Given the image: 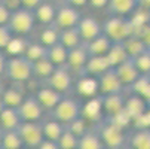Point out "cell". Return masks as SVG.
<instances>
[{"mask_svg": "<svg viewBox=\"0 0 150 149\" xmlns=\"http://www.w3.org/2000/svg\"><path fill=\"white\" fill-rule=\"evenodd\" d=\"M110 45H112V40L107 37L103 31L98 36H95L92 40H89V42L85 43L89 55H105L107 51H109V48H110Z\"/></svg>", "mask_w": 150, "mask_h": 149, "instance_id": "24", "label": "cell"}, {"mask_svg": "<svg viewBox=\"0 0 150 149\" xmlns=\"http://www.w3.org/2000/svg\"><path fill=\"white\" fill-rule=\"evenodd\" d=\"M76 29H77V31H79L82 40H83V43L92 40L95 36H98L101 33V24L94 16H82L79 19Z\"/></svg>", "mask_w": 150, "mask_h": 149, "instance_id": "15", "label": "cell"}, {"mask_svg": "<svg viewBox=\"0 0 150 149\" xmlns=\"http://www.w3.org/2000/svg\"><path fill=\"white\" fill-rule=\"evenodd\" d=\"M132 61L141 75H150V54H149V51H144V52L135 55L132 58Z\"/></svg>", "mask_w": 150, "mask_h": 149, "instance_id": "38", "label": "cell"}, {"mask_svg": "<svg viewBox=\"0 0 150 149\" xmlns=\"http://www.w3.org/2000/svg\"><path fill=\"white\" fill-rule=\"evenodd\" d=\"M13 37V33L11 31V29L6 24L0 26V51L6 49V46L9 45L11 39Z\"/></svg>", "mask_w": 150, "mask_h": 149, "instance_id": "40", "label": "cell"}, {"mask_svg": "<svg viewBox=\"0 0 150 149\" xmlns=\"http://www.w3.org/2000/svg\"><path fill=\"white\" fill-rule=\"evenodd\" d=\"M49 2H54L55 3V2H62V0H49Z\"/></svg>", "mask_w": 150, "mask_h": 149, "instance_id": "51", "label": "cell"}, {"mask_svg": "<svg viewBox=\"0 0 150 149\" xmlns=\"http://www.w3.org/2000/svg\"><path fill=\"white\" fill-rule=\"evenodd\" d=\"M88 58H89V52L85 46V43L79 45V46H74L71 49H69L67 52V63L66 66L73 72V73H83L85 70V66L88 63Z\"/></svg>", "mask_w": 150, "mask_h": 149, "instance_id": "12", "label": "cell"}, {"mask_svg": "<svg viewBox=\"0 0 150 149\" xmlns=\"http://www.w3.org/2000/svg\"><path fill=\"white\" fill-rule=\"evenodd\" d=\"M46 85L51 88L57 90L61 94H69L74 88V79H73V72L67 66H58L54 69L51 76L45 81Z\"/></svg>", "mask_w": 150, "mask_h": 149, "instance_id": "7", "label": "cell"}, {"mask_svg": "<svg viewBox=\"0 0 150 149\" xmlns=\"http://www.w3.org/2000/svg\"><path fill=\"white\" fill-rule=\"evenodd\" d=\"M31 63H33V76L37 78L39 81H46L55 69V66L48 60V57H43Z\"/></svg>", "mask_w": 150, "mask_h": 149, "instance_id": "30", "label": "cell"}, {"mask_svg": "<svg viewBox=\"0 0 150 149\" xmlns=\"http://www.w3.org/2000/svg\"><path fill=\"white\" fill-rule=\"evenodd\" d=\"M39 42L45 46H51V45L57 43V42H59V29L54 23L45 26V29L42 30V33L39 36Z\"/></svg>", "mask_w": 150, "mask_h": 149, "instance_id": "33", "label": "cell"}, {"mask_svg": "<svg viewBox=\"0 0 150 149\" xmlns=\"http://www.w3.org/2000/svg\"><path fill=\"white\" fill-rule=\"evenodd\" d=\"M101 31L112 42H123L131 34L135 33V29L131 23L129 16L112 15L101 24Z\"/></svg>", "mask_w": 150, "mask_h": 149, "instance_id": "2", "label": "cell"}, {"mask_svg": "<svg viewBox=\"0 0 150 149\" xmlns=\"http://www.w3.org/2000/svg\"><path fill=\"white\" fill-rule=\"evenodd\" d=\"M5 76L13 83H24L33 78V63L24 55H11L6 58Z\"/></svg>", "mask_w": 150, "mask_h": 149, "instance_id": "3", "label": "cell"}, {"mask_svg": "<svg viewBox=\"0 0 150 149\" xmlns=\"http://www.w3.org/2000/svg\"><path fill=\"white\" fill-rule=\"evenodd\" d=\"M107 3H109V0H88V5L92 9H104L107 8Z\"/></svg>", "mask_w": 150, "mask_h": 149, "instance_id": "44", "label": "cell"}, {"mask_svg": "<svg viewBox=\"0 0 150 149\" xmlns=\"http://www.w3.org/2000/svg\"><path fill=\"white\" fill-rule=\"evenodd\" d=\"M95 128L101 137V142L104 145V149H123L126 148V139L128 133L125 127H120L119 124L113 122L109 118H103L98 121Z\"/></svg>", "mask_w": 150, "mask_h": 149, "instance_id": "1", "label": "cell"}, {"mask_svg": "<svg viewBox=\"0 0 150 149\" xmlns=\"http://www.w3.org/2000/svg\"><path fill=\"white\" fill-rule=\"evenodd\" d=\"M16 130L24 143V148L27 149H37L45 139L40 121H21Z\"/></svg>", "mask_w": 150, "mask_h": 149, "instance_id": "6", "label": "cell"}, {"mask_svg": "<svg viewBox=\"0 0 150 149\" xmlns=\"http://www.w3.org/2000/svg\"><path fill=\"white\" fill-rule=\"evenodd\" d=\"M66 3H69L74 8H83L88 5V0H66Z\"/></svg>", "mask_w": 150, "mask_h": 149, "instance_id": "46", "label": "cell"}, {"mask_svg": "<svg viewBox=\"0 0 150 149\" xmlns=\"http://www.w3.org/2000/svg\"><path fill=\"white\" fill-rule=\"evenodd\" d=\"M36 98L39 100L40 106L45 109V112H51L54 108H55V104L61 100V97L64 94L58 93L57 90L51 88L49 85H45V87H40L36 93H34Z\"/></svg>", "mask_w": 150, "mask_h": 149, "instance_id": "18", "label": "cell"}, {"mask_svg": "<svg viewBox=\"0 0 150 149\" xmlns=\"http://www.w3.org/2000/svg\"><path fill=\"white\" fill-rule=\"evenodd\" d=\"M16 112L21 121H40L46 113L34 94H27L16 108Z\"/></svg>", "mask_w": 150, "mask_h": 149, "instance_id": "8", "label": "cell"}, {"mask_svg": "<svg viewBox=\"0 0 150 149\" xmlns=\"http://www.w3.org/2000/svg\"><path fill=\"white\" fill-rule=\"evenodd\" d=\"M123 45H125V48H126V51H128V54H129L131 58H134L135 55H138V54L147 51L146 43H144V42H143L135 33L131 34L128 39H125V40H123Z\"/></svg>", "mask_w": 150, "mask_h": 149, "instance_id": "34", "label": "cell"}, {"mask_svg": "<svg viewBox=\"0 0 150 149\" xmlns=\"http://www.w3.org/2000/svg\"><path fill=\"white\" fill-rule=\"evenodd\" d=\"M55 5L54 2L49 0H43L36 9H34V16H36V23L42 24V26H48L54 23L55 18Z\"/></svg>", "mask_w": 150, "mask_h": 149, "instance_id": "22", "label": "cell"}, {"mask_svg": "<svg viewBox=\"0 0 150 149\" xmlns=\"http://www.w3.org/2000/svg\"><path fill=\"white\" fill-rule=\"evenodd\" d=\"M37 149H58V143L54 142V140L43 139V142L40 143V146H39Z\"/></svg>", "mask_w": 150, "mask_h": 149, "instance_id": "45", "label": "cell"}, {"mask_svg": "<svg viewBox=\"0 0 150 149\" xmlns=\"http://www.w3.org/2000/svg\"><path fill=\"white\" fill-rule=\"evenodd\" d=\"M115 70H116V73H117V76H119V79L123 85V88H129L131 85L141 76V73L138 72V69L134 64L132 58H128L126 61L120 63L119 66L115 67Z\"/></svg>", "mask_w": 150, "mask_h": 149, "instance_id": "16", "label": "cell"}, {"mask_svg": "<svg viewBox=\"0 0 150 149\" xmlns=\"http://www.w3.org/2000/svg\"><path fill=\"white\" fill-rule=\"evenodd\" d=\"M149 79H150V75H149Z\"/></svg>", "mask_w": 150, "mask_h": 149, "instance_id": "53", "label": "cell"}, {"mask_svg": "<svg viewBox=\"0 0 150 149\" xmlns=\"http://www.w3.org/2000/svg\"><path fill=\"white\" fill-rule=\"evenodd\" d=\"M9 15H11V8L2 0V2H0V26H2V24H8Z\"/></svg>", "mask_w": 150, "mask_h": 149, "instance_id": "42", "label": "cell"}, {"mask_svg": "<svg viewBox=\"0 0 150 149\" xmlns=\"http://www.w3.org/2000/svg\"><path fill=\"white\" fill-rule=\"evenodd\" d=\"M97 82H98V94L100 96L123 93V90H125L117 73H116V70H115V67H109L101 75H98Z\"/></svg>", "mask_w": 150, "mask_h": 149, "instance_id": "10", "label": "cell"}, {"mask_svg": "<svg viewBox=\"0 0 150 149\" xmlns=\"http://www.w3.org/2000/svg\"><path fill=\"white\" fill-rule=\"evenodd\" d=\"M40 125H42V131H43V137L48 140H54L58 143V139L64 130V124H61L59 121H57L55 118H42L40 119Z\"/></svg>", "mask_w": 150, "mask_h": 149, "instance_id": "20", "label": "cell"}, {"mask_svg": "<svg viewBox=\"0 0 150 149\" xmlns=\"http://www.w3.org/2000/svg\"><path fill=\"white\" fill-rule=\"evenodd\" d=\"M67 52H69V49L64 45H61L59 42H57V43L48 46L46 57H48V60L52 63L55 67L66 66V63H67Z\"/></svg>", "mask_w": 150, "mask_h": 149, "instance_id": "27", "label": "cell"}, {"mask_svg": "<svg viewBox=\"0 0 150 149\" xmlns=\"http://www.w3.org/2000/svg\"><path fill=\"white\" fill-rule=\"evenodd\" d=\"M77 149H104V145L101 142V137L95 128V125L88 127L83 131V134L79 137Z\"/></svg>", "mask_w": 150, "mask_h": 149, "instance_id": "19", "label": "cell"}, {"mask_svg": "<svg viewBox=\"0 0 150 149\" xmlns=\"http://www.w3.org/2000/svg\"><path fill=\"white\" fill-rule=\"evenodd\" d=\"M66 127L67 128L79 139L82 134H83V131L88 128V125H86V121H85L82 116H79V118H76L74 121H71V122H69V124H66Z\"/></svg>", "mask_w": 150, "mask_h": 149, "instance_id": "39", "label": "cell"}, {"mask_svg": "<svg viewBox=\"0 0 150 149\" xmlns=\"http://www.w3.org/2000/svg\"><path fill=\"white\" fill-rule=\"evenodd\" d=\"M77 87V93L83 97H94L98 94V82L95 76L82 73V78L77 81L76 83Z\"/></svg>", "mask_w": 150, "mask_h": 149, "instance_id": "25", "label": "cell"}, {"mask_svg": "<svg viewBox=\"0 0 150 149\" xmlns=\"http://www.w3.org/2000/svg\"><path fill=\"white\" fill-rule=\"evenodd\" d=\"M0 2H2V0H0Z\"/></svg>", "mask_w": 150, "mask_h": 149, "instance_id": "54", "label": "cell"}, {"mask_svg": "<svg viewBox=\"0 0 150 149\" xmlns=\"http://www.w3.org/2000/svg\"><path fill=\"white\" fill-rule=\"evenodd\" d=\"M79 139L64 125V130L58 139V149H77Z\"/></svg>", "mask_w": 150, "mask_h": 149, "instance_id": "35", "label": "cell"}, {"mask_svg": "<svg viewBox=\"0 0 150 149\" xmlns=\"http://www.w3.org/2000/svg\"><path fill=\"white\" fill-rule=\"evenodd\" d=\"M147 51H149V54H150V46H149V48H147Z\"/></svg>", "mask_w": 150, "mask_h": 149, "instance_id": "52", "label": "cell"}, {"mask_svg": "<svg viewBox=\"0 0 150 149\" xmlns=\"http://www.w3.org/2000/svg\"><path fill=\"white\" fill-rule=\"evenodd\" d=\"M123 103H125L123 93L101 96V106H103L104 118H113V116L119 115L123 111Z\"/></svg>", "mask_w": 150, "mask_h": 149, "instance_id": "13", "label": "cell"}, {"mask_svg": "<svg viewBox=\"0 0 150 149\" xmlns=\"http://www.w3.org/2000/svg\"><path fill=\"white\" fill-rule=\"evenodd\" d=\"M109 67H110V64H109V61H107L105 55H89L83 73L97 78L98 75H101L104 70H107Z\"/></svg>", "mask_w": 150, "mask_h": 149, "instance_id": "26", "label": "cell"}, {"mask_svg": "<svg viewBox=\"0 0 150 149\" xmlns=\"http://www.w3.org/2000/svg\"><path fill=\"white\" fill-rule=\"evenodd\" d=\"M126 148L131 149H150V127L135 125V128L128 133Z\"/></svg>", "mask_w": 150, "mask_h": 149, "instance_id": "14", "label": "cell"}, {"mask_svg": "<svg viewBox=\"0 0 150 149\" xmlns=\"http://www.w3.org/2000/svg\"><path fill=\"white\" fill-rule=\"evenodd\" d=\"M36 16L34 11L24 8V6H16L15 9H11V15L8 19V27L15 36H27L33 31L36 26Z\"/></svg>", "mask_w": 150, "mask_h": 149, "instance_id": "4", "label": "cell"}, {"mask_svg": "<svg viewBox=\"0 0 150 149\" xmlns=\"http://www.w3.org/2000/svg\"><path fill=\"white\" fill-rule=\"evenodd\" d=\"M5 67H6V55L3 51H0V78L5 76Z\"/></svg>", "mask_w": 150, "mask_h": 149, "instance_id": "47", "label": "cell"}, {"mask_svg": "<svg viewBox=\"0 0 150 149\" xmlns=\"http://www.w3.org/2000/svg\"><path fill=\"white\" fill-rule=\"evenodd\" d=\"M3 91H5V87H3V83L0 82V109L3 108V103H2V96H3Z\"/></svg>", "mask_w": 150, "mask_h": 149, "instance_id": "48", "label": "cell"}, {"mask_svg": "<svg viewBox=\"0 0 150 149\" xmlns=\"http://www.w3.org/2000/svg\"><path fill=\"white\" fill-rule=\"evenodd\" d=\"M25 94L21 88L16 87H11V88H5L3 96H2V103L6 108H18L19 103L24 100Z\"/></svg>", "mask_w": 150, "mask_h": 149, "instance_id": "31", "label": "cell"}, {"mask_svg": "<svg viewBox=\"0 0 150 149\" xmlns=\"http://www.w3.org/2000/svg\"><path fill=\"white\" fill-rule=\"evenodd\" d=\"M0 149H24V143L16 128H3Z\"/></svg>", "mask_w": 150, "mask_h": 149, "instance_id": "28", "label": "cell"}, {"mask_svg": "<svg viewBox=\"0 0 150 149\" xmlns=\"http://www.w3.org/2000/svg\"><path fill=\"white\" fill-rule=\"evenodd\" d=\"M21 122L16 108H6L3 106L0 109V127L2 128H16L18 124Z\"/></svg>", "mask_w": 150, "mask_h": 149, "instance_id": "32", "label": "cell"}, {"mask_svg": "<svg viewBox=\"0 0 150 149\" xmlns=\"http://www.w3.org/2000/svg\"><path fill=\"white\" fill-rule=\"evenodd\" d=\"M147 108H149V101L137 93H131L128 97H125L123 112L131 119V122H135L138 118H141L146 113Z\"/></svg>", "mask_w": 150, "mask_h": 149, "instance_id": "11", "label": "cell"}, {"mask_svg": "<svg viewBox=\"0 0 150 149\" xmlns=\"http://www.w3.org/2000/svg\"><path fill=\"white\" fill-rule=\"evenodd\" d=\"M138 6V0H109L107 9L112 15L129 16L131 12Z\"/></svg>", "mask_w": 150, "mask_h": 149, "instance_id": "23", "label": "cell"}, {"mask_svg": "<svg viewBox=\"0 0 150 149\" xmlns=\"http://www.w3.org/2000/svg\"><path fill=\"white\" fill-rule=\"evenodd\" d=\"M2 134H3V128L0 127V145H2Z\"/></svg>", "mask_w": 150, "mask_h": 149, "instance_id": "50", "label": "cell"}, {"mask_svg": "<svg viewBox=\"0 0 150 149\" xmlns=\"http://www.w3.org/2000/svg\"><path fill=\"white\" fill-rule=\"evenodd\" d=\"M80 116L85 121H91L94 124H97L98 121H101L104 118L103 113V106H101V96L97 94L94 97H89V100L82 104V113Z\"/></svg>", "mask_w": 150, "mask_h": 149, "instance_id": "17", "label": "cell"}, {"mask_svg": "<svg viewBox=\"0 0 150 149\" xmlns=\"http://www.w3.org/2000/svg\"><path fill=\"white\" fill-rule=\"evenodd\" d=\"M28 45V42L24 39V36H15L11 39L9 45L6 46V51L11 54V55H21L25 52V48Z\"/></svg>", "mask_w": 150, "mask_h": 149, "instance_id": "37", "label": "cell"}, {"mask_svg": "<svg viewBox=\"0 0 150 149\" xmlns=\"http://www.w3.org/2000/svg\"><path fill=\"white\" fill-rule=\"evenodd\" d=\"M82 18V14L79 8H74L69 3H64L55 9V18H54V24L61 30V29H70L76 27L79 19Z\"/></svg>", "mask_w": 150, "mask_h": 149, "instance_id": "9", "label": "cell"}, {"mask_svg": "<svg viewBox=\"0 0 150 149\" xmlns=\"http://www.w3.org/2000/svg\"><path fill=\"white\" fill-rule=\"evenodd\" d=\"M43 0H18V5L19 6H24V8H28V9H36Z\"/></svg>", "mask_w": 150, "mask_h": 149, "instance_id": "43", "label": "cell"}, {"mask_svg": "<svg viewBox=\"0 0 150 149\" xmlns=\"http://www.w3.org/2000/svg\"><path fill=\"white\" fill-rule=\"evenodd\" d=\"M52 118H55L57 121H59L61 124H69L71 121H74L76 118L80 116L82 113V103L76 98L71 97L69 94H64L61 97V100L55 104V108L49 112Z\"/></svg>", "mask_w": 150, "mask_h": 149, "instance_id": "5", "label": "cell"}, {"mask_svg": "<svg viewBox=\"0 0 150 149\" xmlns=\"http://www.w3.org/2000/svg\"><path fill=\"white\" fill-rule=\"evenodd\" d=\"M105 58H107V61H109L110 67H116V66L120 64V63L126 61L131 57H129V54H128L123 42H112L109 51H107V54H105Z\"/></svg>", "mask_w": 150, "mask_h": 149, "instance_id": "21", "label": "cell"}, {"mask_svg": "<svg viewBox=\"0 0 150 149\" xmlns=\"http://www.w3.org/2000/svg\"><path fill=\"white\" fill-rule=\"evenodd\" d=\"M46 52H48V46H45V45H42L40 42H37V43H28L27 45L24 55L30 61H36V60H40V58L46 57Z\"/></svg>", "mask_w": 150, "mask_h": 149, "instance_id": "36", "label": "cell"}, {"mask_svg": "<svg viewBox=\"0 0 150 149\" xmlns=\"http://www.w3.org/2000/svg\"><path fill=\"white\" fill-rule=\"evenodd\" d=\"M138 3L144 6H150V0H138Z\"/></svg>", "mask_w": 150, "mask_h": 149, "instance_id": "49", "label": "cell"}, {"mask_svg": "<svg viewBox=\"0 0 150 149\" xmlns=\"http://www.w3.org/2000/svg\"><path fill=\"white\" fill-rule=\"evenodd\" d=\"M59 43L64 45L67 49H71L74 46H79L83 43V40L77 31L76 27H70V29H61L59 30Z\"/></svg>", "mask_w": 150, "mask_h": 149, "instance_id": "29", "label": "cell"}, {"mask_svg": "<svg viewBox=\"0 0 150 149\" xmlns=\"http://www.w3.org/2000/svg\"><path fill=\"white\" fill-rule=\"evenodd\" d=\"M135 34L144 42L147 48L150 46V23L146 24V26H143V27H140V29H137L135 30Z\"/></svg>", "mask_w": 150, "mask_h": 149, "instance_id": "41", "label": "cell"}]
</instances>
